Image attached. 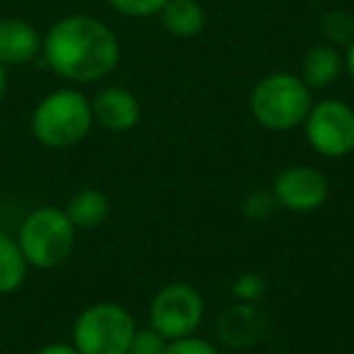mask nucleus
<instances>
[{"label": "nucleus", "instance_id": "obj_1", "mask_svg": "<svg viewBox=\"0 0 354 354\" xmlns=\"http://www.w3.org/2000/svg\"><path fill=\"white\" fill-rule=\"evenodd\" d=\"M41 56L59 78L97 83L119 64V39L104 22L90 15H68L51 25L41 39Z\"/></svg>", "mask_w": 354, "mask_h": 354}, {"label": "nucleus", "instance_id": "obj_2", "mask_svg": "<svg viewBox=\"0 0 354 354\" xmlns=\"http://www.w3.org/2000/svg\"><path fill=\"white\" fill-rule=\"evenodd\" d=\"M313 107V90L294 73H270L252 88L250 114L267 131H294L304 127Z\"/></svg>", "mask_w": 354, "mask_h": 354}, {"label": "nucleus", "instance_id": "obj_3", "mask_svg": "<svg viewBox=\"0 0 354 354\" xmlns=\"http://www.w3.org/2000/svg\"><path fill=\"white\" fill-rule=\"evenodd\" d=\"M95 127L90 100L80 90L61 88L49 93L32 112V133L46 148H73Z\"/></svg>", "mask_w": 354, "mask_h": 354}, {"label": "nucleus", "instance_id": "obj_4", "mask_svg": "<svg viewBox=\"0 0 354 354\" xmlns=\"http://www.w3.org/2000/svg\"><path fill=\"white\" fill-rule=\"evenodd\" d=\"M75 231L64 209L39 207L27 214L17 231V245L27 265L37 270H56L75 248Z\"/></svg>", "mask_w": 354, "mask_h": 354}, {"label": "nucleus", "instance_id": "obj_5", "mask_svg": "<svg viewBox=\"0 0 354 354\" xmlns=\"http://www.w3.org/2000/svg\"><path fill=\"white\" fill-rule=\"evenodd\" d=\"M136 330L131 310L112 301H100L80 310L71 330V344L80 354H127Z\"/></svg>", "mask_w": 354, "mask_h": 354}, {"label": "nucleus", "instance_id": "obj_6", "mask_svg": "<svg viewBox=\"0 0 354 354\" xmlns=\"http://www.w3.org/2000/svg\"><path fill=\"white\" fill-rule=\"evenodd\" d=\"M151 328L170 339L189 337L204 320V299L192 284L172 281L156 291L148 308Z\"/></svg>", "mask_w": 354, "mask_h": 354}, {"label": "nucleus", "instance_id": "obj_7", "mask_svg": "<svg viewBox=\"0 0 354 354\" xmlns=\"http://www.w3.org/2000/svg\"><path fill=\"white\" fill-rule=\"evenodd\" d=\"M304 136L320 158H347L354 151V109L335 97L313 102L304 122Z\"/></svg>", "mask_w": 354, "mask_h": 354}, {"label": "nucleus", "instance_id": "obj_8", "mask_svg": "<svg viewBox=\"0 0 354 354\" xmlns=\"http://www.w3.org/2000/svg\"><path fill=\"white\" fill-rule=\"evenodd\" d=\"M272 194L286 212L310 214L328 202L330 180L323 170L313 165H289L274 177Z\"/></svg>", "mask_w": 354, "mask_h": 354}, {"label": "nucleus", "instance_id": "obj_9", "mask_svg": "<svg viewBox=\"0 0 354 354\" xmlns=\"http://www.w3.org/2000/svg\"><path fill=\"white\" fill-rule=\"evenodd\" d=\"M90 109H93L95 124L114 133L131 131L141 122V102L136 95L119 85L102 88L90 97Z\"/></svg>", "mask_w": 354, "mask_h": 354}, {"label": "nucleus", "instance_id": "obj_10", "mask_svg": "<svg viewBox=\"0 0 354 354\" xmlns=\"http://www.w3.org/2000/svg\"><path fill=\"white\" fill-rule=\"evenodd\" d=\"M41 39L44 37L37 32L32 22L22 17H3L0 20V64L6 68L32 64L41 54Z\"/></svg>", "mask_w": 354, "mask_h": 354}, {"label": "nucleus", "instance_id": "obj_11", "mask_svg": "<svg viewBox=\"0 0 354 354\" xmlns=\"http://www.w3.org/2000/svg\"><path fill=\"white\" fill-rule=\"evenodd\" d=\"M342 66H344V61H342V56H339L337 46L315 44V46H310L304 56L301 80H304L310 90H325L339 78Z\"/></svg>", "mask_w": 354, "mask_h": 354}, {"label": "nucleus", "instance_id": "obj_12", "mask_svg": "<svg viewBox=\"0 0 354 354\" xmlns=\"http://www.w3.org/2000/svg\"><path fill=\"white\" fill-rule=\"evenodd\" d=\"M160 20L162 27L172 37L189 39V37H197L204 30L207 15H204V8L197 0H167L160 10Z\"/></svg>", "mask_w": 354, "mask_h": 354}, {"label": "nucleus", "instance_id": "obj_13", "mask_svg": "<svg viewBox=\"0 0 354 354\" xmlns=\"http://www.w3.org/2000/svg\"><path fill=\"white\" fill-rule=\"evenodd\" d=\"M64 212L75 228H85V231H90V228H97L107 221L109 199H107V194L100 192V189L88 187V189L75 192L73 197L66 202Z\"/></svg>", "mask_w": 354, "mask_h": 354}, {"label": "nucleus", "instance_id": "obj_14", "mask_svg": "<svg viewBox=\"0 0 354 354\" xmlns=\"http://www.w3.org/2000/svg\"><path fill=\"white\" fill-rule=\"evenodd\" d=\"M27 270L30 265L17 245V238L0 233V296L20 289L27 279Z\"/></svg>", "mask_w": 354, "mask_h": 354}, {"label": "nucleus", "instance_id": "obj_15", "mask_svg": "<svg viewBox=\"0 0 354 354\" xmlns=\"http://www.w3.org/2000/svg\"><path fill=\"white\" fill-rule=\"evenodd\" d=\"M320 35L330 46H349L354 41V17L347 10H330L320 20Z\"/></svg>", "mask_w": 354, "mask_h": 354}, {"label": "nucleus", "instance_id": "obj_16", "mask_svg": "<svg viewBox=\"0 0 354 354\" xmlns=\"http://www.w3.org/2000/svg\"><path fill=\"white\" fill-rule=\"evenodd\" d=\"M165 349H167V339L158 330L146 328V330H136L127 354H165Z\"/></svg>", "mask_w": 354, "mask_h": 354}, {"label": "nucleus", "instance_id": "obj_17", "mask_svg": "<svg viewBox=\"0 0 354 354\" xmlns=\"http://www.w3.org/2000/svg\"><path fill=\"white\" fill-rule=\"evenodd\" d=\"M109 3H112L114 10L127 17H151L160 15L167 0H109Z\"/></svg>", "mask_w": 354, "mask_h": 354}, {"label": "nucleus", "instance_id": "obj_18", "mask_svg": "<svg viewBox=\"0 0 354 354\" xmlns=\"http://www.w3.org/2000/svg\"><path fill=\"white\" fill-rule=\"evenodd\" d=\"M277 207H279V204H277L272 192H255L245 199L243 212H245V216L252 218V221H265V218L272 216V212H274Z\"/></svg>", "mask_w": 354, "mask_h": 354}, {"label": "nucleus", "instance_id": "obj_19", "mask_svg": "<svg viewBox=\"0 0 354 354\" xmlns=\"http://www.w3.org/2000/svg\"><path fill=\"white\" fill-rule=\"evenodd\" d=\"M165 354H221V352H218L209 339H202V337H197V335H189V337L170 339Z\"/></svg>", "mask_w": 354, "mask_h": 354}, {"label": "nucleus", "instance_id": "obj_20", "mask_svg": "<svg viewBox=\"0 0 354 354\" xmlns=\"http://www.w3.org/2000/svg\"><path fill=\"white\" fill-rule=\"evenodd\" d=\"M236 291H238V294H241V299H245V301H255L257 291H260V281H257L255 277H243V279L238 281Z\"/></svg>", "mask_w": 354, "mask_h": 354}, {"label": "nucleus", "instance_id": "obj_21", "mask_svg": "<svg viewBox=\"0 0 354 354\" xmlns=\"http://www.w3.org/2000/svg\"><path fill=\"white\" fill-rule=\"evenodd\" d=\"M35 354H80V352L71 342H49L41 349H37Z\"/></svg>", "mask_w": 354, "mask_h": 354}, {"label": "nucleus", "instance_id": "obj_22", "mask_svg": "<svg viewBox=\"0 0 354 354\" xmlns=\"http://www.w3.org/2000/svg\"><path fill=\"white\" fill-rule=\"evenodd\" d=\"M344 68H347V73L352 75V80H354V41L347 46V51H344Z\"/></svg>", "mask_w": 354, "mask_h": 354}, {"label": "nucleus", "instance_id": "obj_23", "mask_svg": "<svg viewBox=\"0 0 354 354\" xmlns=\"http://www.w3.org/2000/svg\"><path fill=\"white\" fill-rule=\"evenodd\" d=\"M6 90H8V68L3 64H0V100H3Z\"/></svg>", "mask_w": 354, "mask_h": 354}]
</instances>
